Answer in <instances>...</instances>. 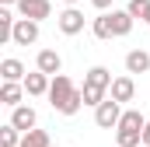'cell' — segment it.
I'll return each instance as SVG.
<instances>
[{
    "label": "cell",
    "instance_id": "cell-1",
    "mask_svg": "<svg viewBox=\"0 0 150 147\" xmlns=\"http://www.w3.org/2000/svg\"><path fill=\"white\" fill-rule=\"evenodd\" d=\"M49 105L59 112V116H77L80 105H84V91L77 88L74 81L67 77V74H56L52 77V84H49Z\"/></svg>",
    "mask_w": 150,
    "mask_h": 147
},
{
    "label": "cell",
    "instance_id": "cell-2",
    "mask_svg": "<svg viewBox=\"0 0 150 147\" xmlns=\"http://www.w3.org/2000/svg\"><path fill=\"white\" fill-rule=\"evenodd\" d=\"M143 126H147V119H143L140 112H136V109H126L122 119H119V126H115L119 147H140V144H143Z\"/></svg>",
    "mask_w": 150,
    "mask_h": 147
},
{
    "label": "cell",
    "instance_id": "cell-3",
    "mask_svg": "<svg viewBox=\"0 0 150 147\" xmlns=\"http://www.w3.org/2000/svg\"><path fill=\"white\" fill-rule=\"evenodd\" d=\"M119 119H122V102H115L112 95L94 109V123L101 126V130H115L119 126Z\"/></svg>",
    "mask_w": 150,
    "mask_h": 147
},
{
    "label": "cell",
    "instance_id": "cell-4",
    "mask_svg": "<svg viewBox=\"0 0 150 147\" xmlns=\"http://www.w3.org/2000/svg\"><path fill=\"white\" fill-rule=\"evenodd\" d=\"M18 18H32V21H45L52 14V4L49 0H18Z\"/></svg>",
    "mask_w": 150,
    "mask_h": 147
},
{
    "label": "cell",
    "instance_id": "cell-5",
    "mask_svg": "<svg viewBox=\"0 0 150 147\" xmlns=\"http://www.w3.org/2000/svg\"><path fill=\"white\" fill-rule=\"evenodd\" d=\"M14 46H35L38 42V21L32 18H18L14 21V39H11Z\"/></svg>",
    "mask_w": 150,
    "mask_h": 147
},
{
    "label": "cell",
    "instance_id": "cell-6",
    "mask_svg": "<svg viewBox=\"0 0 150 147\" xmlns=\"http://www.w3.org/2000/svg\"><path fill=\"white\" fill-rule=\"evenodd\" d=\"M56 25H59L63 35H80V32H84V14L77 11V4H74V7H67V11L56 18Z\"/></svg>",
    "mask_w": 150,
    "mask_h": 147
},
{
    "label": "cell",
    "instance_id": "cell-7",
    "mask_svg": "<svg viewBox=\"0 0 150 147\" xmlns=\"http://www.w3.org/2000/svg\"><path fill=\"white\" fill-rule=\"evenodd\" d=\"M108 95H112L115 102H133V98H136V81H133V74L115 77L112 88H108Z\"/></svg>",
    "mask_w": 150,
    "mask_h": 147
},
{
    "label": "cell",
    "instance_id": "cell-8",
    "mask_svg": "<svg viewBox=\"0 0 150 147\" xmlns=\"http://www.w3.org/2000/svg\"><path fill=\"white\" fill-rule=\"evenodd\" d=\"M35 67L42 74H49V77H56V74L63 70V56L56 53V49H38V56H35Z\"/></svg>",
    "mask_w": 150,
    "mask_h": 147
},
{
    "label": "cell",
    "instance_id": "cell-9",
    "mask_svg": "<svg viewBox=\"0 0 150 147\" xmlns=\"http://www.w3.org/2000/svg\"><path fill=\"white\" fill-rule=\"evenodd\" d=\"M49 84H52V77H49V74H42L38 67H35V74H25V91H28L32 98L49 95Z\"/></svg>",
    "mask_w": 150,
    "mask_h": 147
},
{
    "label": "cell",
    "instance_id": "cell-10",
    "mask_svg": "<svg viewBox=\"0 0 150 147\" xmlns=\"http://www.w3.org/2000/svg\"><path fill=\"white\" fill-rule=\"evenodd\" d=\"M11 123L21 130V133H28V130H35V123H38V116L32 105H14L11 109Z\"/></svg>",
    "mask_w": 150,
    "mask_h": 147
},
{
    "label": "cell",
    "instance_id": "cell-11",
    "mask_svg": "<svg viewBox=\"0 0 150 147\" xmlns=\"http://www.w3.org/2000/svg\"><path fill=\"white\" fill-rule=\"evenodd\" d=\"M28 91H25V81H4V88H0V102L4 105H21V98H25Z\"/></svg>",
    "mask_w": 150,
    "mask_h": 147
},
{
    "label": "cell",
    "instance_id": "cell-12",
    "mask_svg": "<svg viewBox=\"0 0 150 147\" xmlns=\"http://www.w3.org/2000/svg\"><path fill=\"white\" fill-rule=\"evenodd\" d=\"M150 70V53L147 49H129L126 53V74H147Z\"/></svg>",
    "mask_w": 150,
    "mask_h": 147
},
{
    "label": "cell",
    "instance_id": "cell-13",
    "mask_svg": "<svg viewBox=\"0 0 150 147\" xmlns=\"http://www.w3.org/2000/svg\"><path fill=\"white\" fill-rule=\"evenodd\" d=\"M108 14H112V28H115V39H126L129 32H133V21H136V18H133V14H129L126 7H122V11H108Z\"/></svg>",
    "mask_w": 150,
    "mask_h": 147
},
{
    "label": "cell",
    "instance_id": "cell-14",
    "mask_svg": "<svg viewBox=\"0 0 150 147\" xmlns=\"http://www.w3.org/2000/svg\"><path fill=\"white\" fill-rule=\"evenodd\" d=\"M91 32H94V39H101V42H108V39H115V28H112V14L108 11H101L94 21H91Z\"/></svg>",
    "mask_w": 150,
    "mask_h": 147
},
{
    "label": "cell",
    "instance_id": "cell-15",
    "mask_svg": "<svg viewBox=\"0 0 150 147\" xmlns=\"http://www.w3.org/2000/svg\"><path fill=\"white\" fill-rule=\"evenodd\" d=\"M14 21H18V11L0 4V42H11L14 39Z\"/></svg>",
    "mask_w": 150,
    "mask_h": 147
},
{
    "label": "cell",
    "instance_id": "cell-16",
    "mask_svg": "<svg viewBox=\"0 0 150 147\" xmlns=\"http://www.w3.org/2000/svg\"><path fill=\"white\" fill-rule=\"evenodd\" d=\"M0 77H4V81H25V63L14 60V56H7V60L0 63Z\"/></svg>",
    "mask_w": 150,
    "mask_h": 147
},
{
    "label": "cell",
    "instance_id": "cell-17",
    "mask_svg": "<svg viewBox=\"0 0 150 147\" xmlns=\"http://www.w3.org/2000/svg\"><path fill=\"white\" fill-rule=\"evenodd\" d=\"M112 74H108V67H91V70L84 74V84H98V88H112Z\"/></svg>",
    "mask_w": 150,
    "mask_h": 147
},
{
    "label": "cell",
    "instance_id": "cell-18",
    "mask_svg": "<svg viewBox=\"0 0 150 147\" xmlns=\"http://www.w3.org/2000/svg\"><path fill=\"white\" fill-rule=\"evenodd\" d=\"M80 91H84V105H91V109H98L108 98V88H98V84H84Z\"/></svg>",
    "mask_w": 150,
    "mask_h": 147
},
{
    "label": "cell",
    "instance_id": "cell-19",
    "mask_svg": "<svg viewBox=\"0 0 150 147\" xmlns=\"http://www.w3.org/2000/svg\"><path fill=\"white\" fill-rule=\"evenodd\" d=\"M21 130L14 126V123H7V126H0V147H21Z\"/></svg>",
    "mask_w": 150,
    "mask_h": 147
},
{
    "label": "cell",
    "instance_id": "cell-20",
    "mask_svg": "<svg viewBox=\"0 0 150 147\" xmlns=\"http://www.w3.org/2000/svg\"><path fill=\"white\" fill-rule=\"evenodd\" d=\"M21 147H52V140H49L45 130H28V133L21 137Z\"/></svg>",
    "mask_w": 150,
    "mask_h": 147
},
{
    "label": "cell",
    "instance_id": "cell-21",
    "mask_svg": "<svg viewBox=\"0 0 150 147\" xmlns=\"http://www.w3.org/2000/svg\"><path fill=\"white\" fill-rule=\"evenodd\" d=\"M126 11H129L133 18H147V14H150V0H129Z\"/></svg>",
    "mask_w": 150,
    "mask_h": 147
},
{
    "label": "cell",
    "instance_id": "cell-22",
    "mask_svg": "<svg viewBox=\"0 0 150 147\" xmlns=\"http://www.w3.org/2000/svg\"><path fill=\"white\" fill-rule=\"evenodd\" d=\"M91 4H94L98 11H108V7H112V0H91Z\"/></svg>",
    "mask_w": 150,
    "mask_h": 147
},
{
    "label": "cell",
    "instance_id": "cell-23",
    "mask_svg": "<svg viewBox=\"0 0 150 147\" xmlns=\"http://www.w3.org/2000/svg\"><path fill=\"white\" fill-rule=\"evenodd\" d=\"M143 147H150V119H147V126H143Z\"/></svg>",
    "mask_w": 150,
    "mask_h": 147
},
{
    "label": "cell",
    "instance_id": "cell-24",
    "mask_svg": "<svg viewBox=\"0 0 150 147\" xmlns=\"http://www.w3.org/2000/svg\"><path fill=\"white\" fill-rule=\"evenodd\" d=\"M0 4H4V7H18V0H0Z\"/></svg>",
    "mask_w": 150,
    "mask_h": 147
},
{
    "label": "cell",
    "instance_id": "cell-25",
    "mask_svg": "<svg viewBox=\"0 0 150 147\" xmlns=\"http://www.w3.org/2000/svg\"><path fill=\"white\" fill-rule=\"evenodd\" d=\"M63 4H67V7H74V4H80V0H63Z\"/></svg>",
    "mask_w": 150,
    "mask_h": 147
},
{
    "label": "cell",
    "instance_id": "cell-26",
    "mask_svg": "<svg viewBox=\"0 0 150 147\" xmlns=\"http://www.w3.org/2000/svg\"><path fill=\"white\" fill-rule=\"evenodd\" d=\"M143 21H147V28H150V14H147V18H143Z\"/></svg>",
    "mask_w": 150,
    "mask_h": 147
}]
</instances>
